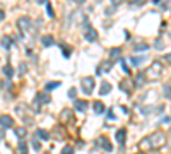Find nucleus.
I'll return each instance as SVG.
<instances>
[{
    "label": "nucleus",
    "instance_id": "obj_1",
    "mask_svg": "<svg viewBox=\"0 0 171 154\" xmlns=\"http://www.w3.org/2000/svg\"><path fill=\"white\" fill-rule=\"evenodd\" d=\"M163 146H166V134L161 132V130L151 134V135H147V137H144L139 142V149L140 151H144V152L145 151L159 149V147H163Z\"/></svg>",
    "mask_w": 171,
    "mask_h": 154
},
{
    "label": "nucleus",
    "instance_id": "obj_2",
    "mask_svg": "<svg viewBox=\"0 0 171 154\" xmlns=\"http://www.w3.org/2000/svg\"><path fill=\"white\" fill-rule=\"evenodd\" d=\"M161 74H163V64L161 62H152V64L147 67V70L144 72L145 75V80H149V82H152V80H157L161 77Z\"/></svg>",
    "mask_w": 171,
    "mask_h": 154
},
{
    "label": "nucleus",
    "instance_id": "obj_3",
    "mask_svg": "<svg viewBox=\"0 0 171 154\" xmlns=\"http://www.w3.org/2000/svg\"><path fill=\"white\" fill-rule=\"evenodd\" d=\"M80 84H82L84 94H92V91H94V77H82Z\"/></svg>",
    "mask_w": 171,
    "mask_h": 154
},
{
    "label": "nucleus",
    "instance_id": "obj_4",
    "mask_svg": "<svg viewBox=\"0 0 171 154\" xmlns=\"http://www.w3.org/2000/svg\"><path fill=\"white\" fill-rule=\"evenodd\" d=\"M31 17H27V16H21L19 19H17V26H19V29H22V31H29L31 29Z\"/></svg>",
    "mask_w": 171,
    "mask_h": 154
},
{
    "label": "nucleus",
    "instance_id": "obj_5",
    "mask_svg": "<svg viewBox=\"0 0 171 154\" xmlns=\"http://www.w3.org/2000/svg\"><path fill=\"white\" fill-rule=\"evenodd\" d=\"M60 120L62 123H75V117H74V112H70V110H64L62 115H60Z\"/></svg>",
    "mask_w": 171,
    "mask_h": 154
},
{
    "label": "nucleus",
    "instance_id": "obj_6",
    "mask_svg": "<svg viewBox=\"0 0 171 154\" xmlns=\"http://www.w3.org/2000/svg\"><path fill=\"white\" fill-rule=\"evenodd\" d=\"M111 69H113V62H111V60H103L101 64H99V67H98L96 74L101 75L103 72H110Z\"/></svg>",
    "mask_w": 171,
    "mask_h": 154
},
{
    "label": "nucleus",
    "instance_id": "obj_7",
    "mask_svg": "<svg viewBox=\"0 0 171 154\" xmlns=\"http://www.w3.org/2000/svg\"><path fill=\"white\" fill-rule=\"evenodd\" d=\"M98 146H99V147L101 149H104V151H106V152H111V149H113V146H111V142H110V140H108L106 137H98Z\"/></svg>",
    "mask_w": 171,
    "mask_h": 154
},
{
    "label": "nucleus",
    "instance_id": "obj_8",
    "mask_svg": "<svg viewBox=\"0 0 171 154\" xmlns=\"http://www.w3.org/2000/svg\"><path fill=\"white\" fill-rule=\"evenodd\" d=\"M84 36H86V39H87L89 43H94L98 39V33H96L94 27L89 26V27H86V34H84Z\"/></svg>",
    "mask_w": 171,
    "mask_h": 154
},
{
    "label": "nucleus",
    "instance_id": "obj_9",
    "mask_svg": "<svg viewBox=\"0 0 171 154\" xmlns=\"http://www.w3.org/2000/svg\"><path fill=\"white\" fill-rule=\"evenodd\" d=\"M0 123H2V130L11 128L12 125H14V122H12V118L9 117V115H2V117H0Z\"/></svg>",
    "mask_w": 171,
    "mask_h": 154
},
{
    "label": "nucleus",
    "instance_id": "obj_10",
    "mask_svg": "<svg viewBox=\"0 0 171 154\" xmlns=\"http://www.w3.org/2000/svg\"><path fill=\"white\" fill-rule=\"evenodd\" d=\"M26 110H27V106H26V105H17V106H16L17 115H19V117H21L22 120H24V122H29L31 118H27V117H26Z\"/></svg>",
    "mask_w": 171,
    "mask_h": 154
},
{
    "label": "nucleus",
    "instance_id": "obj_11",
    "mask_svg": "<svg viewBox=\"0 0 171 154\" xmlns=\"http://www.w3.org/2000/svg\"><path fill=\"white\" fill-rule=\"evenodd\" d=\"M87 101H82V99H75L74 101V108H75V112H86L87 110Z\"/></svg>",
    "mask_w": 171,
    "mask_h": 154
},
{
    "label": "nucleus",
    "instance_id": "obj_12",
    "mask_svg": "<svg viewBox=\"0 0 171 154\" xmlns=\"http://www.w3.org/2000/svg\"><path fill=\"white\" fill-rule=\"evenodd\" d=\"M92 110H94V113H98V115H103L106 108H104V105H103L101 101H94V103H92Z\"/></svg>",
    "mask_w": 171,
    "mask_h": 154
},
{
    "label": "nucleus",
    "instance_id": "obj_13",
    "mask_svg": "<svg viewBox=\"0 0 171 154\" xmlns=\"http://www.w3.org/2000/svg\"><path fill=\"white\" fill-rule=\"evenodd\" d=\"M110 93H111V84L104 80V82L101 84V87H99V94H101V96H106V94H110Z\"/></svg>",
    "mask_w": 171,
    "mask_h": 154
},
{
    "label": "nucleus",
    "instance_id": "obj_14",
    "mask_svg": "<svg viewBox=\"0 0 171 154\" xmlns=\"http://www.w3.org/2000/svg\"><path fill=\"white\" fill-rule=\"evenodd\" d=\"M36 103H38V105L50 103V94H46V93H39V94L36 96Z\"/></svg>",
    "mask_w": 171,
    "mask_h": 154
},
{
    "label": "nucleus",
    "instance_id": "obj_15",
    "mask_svg": "<svg viewBox=\"0 0 171 154\" xmlns=\"http://www.w3.org/2000/svg\"><path fill=\"white\" fill-rule=\"evenodd\" d=\"M125 137H127V130L125 128H120V130H117V140L120 146H123L125 144Z\"/></svg>",
    "mask_w": 171,
    "mask_h": 154
},
{
    "label": "nucleus",
    "instance_id": "obj_16",
    "mask_svg": "<svg viewBox=\"0 0 171 154\" xmlns=\"http://www.w3.org/2000/svg\"><path fill=\"white\" fill-rule=\"evenodd\" d=\"M147 50H149V45L144 41H139L134 45V52H147Z\"/></svg>",
    "mask_w": 171,
    "mask_h": 154
},
{
    "label": "nucleus",
    "instance_id": "obj_17",
    "mask_svg": "<svg viewBox=\"0 0 171 154\" xmlns=\"http://www.w3.org/2000/svg\"><path fill=\"white\" fill-rule=\"evenodd\" d=\"M144 80H145V75H144V72H142V74H137V75H135V80H134L135 87H142V84H144Z\"/></svg>",
    "mask_w": 171,
    "mask_h": 154
},
{
    "label": "nucleus",
    "instance_id": "obj_18",
    "mask_svg": "<svg viewBox=\"0 0 171 154\" xmlns=\"http://www.w3.org/2000/svg\"><path fill=\"white\" fill-rule=\"evenodd\" d=\"M41 43H43V46H51V45L55 43V39H53V36L46 34V36H43V38H41Z\"/></svg>",
    "mask_w": 171,
    "mask_h": 154
},
{
    "label": "nucleus",
    "instance_id": "obj_19",
    "mask_svg": "<svg viewBox=\"0 0 171 154\" xmlns=\"http://www.w3.org/2000/svg\"><path fill=\"white\" fill-rule=\"evenodd\" d=\"M36 135L41 139V140H48V139H50V134L46 132L45 128H38V130H36Z\"/></svg>",
    "mask_w": 171,
    "mask_h": 154
},
{
    "label": "nucleus",
    "instance_id": "obj_20",
    "mask_svg": "<svg viewBox=\"0 0 171 154\" xmlns=\"http://www.w3.org/2000/svg\"><path fill=\"white\" fill-rule=\"evenodd\" d=\"M163 91H164V98L171 99V82H166V84L163 86Z\"/></svg>",
    "mask_w": 171,
    "mask_h": 154
},
{
    "label": "nucleus",
    "instance_id": "obj_21",
    "mask_svg": "<svg viewBox=\"0 0 171 154\" xmlns=\"http://www.w3.org/2000/svg\"><path fill=\"white\" fill-rule=\"evenodd\" d=\"M58 86H60V82H58V80H51V82H46L45 89H46V91H51V89H57Z\"/></svg>",
    "mask_w": 171,
    "mask_h": 154
},
{
    "label": "nucleus",
    "instance_id": "obj_22",
    "mask_svg": "<svg viewBox=\"0 0 171 154\" xmlns=\"http://www.w3.org/2000/svg\"><path fill=\"white\" fill-rule=\"evenodd\" d=\"M2 48H4V50H9V48H11V38L2 36Z\"/></svg>",
    "mask_w": 171,
    "mask_h": 154
},
{
    "label": "nucleus",
    "instance_id": "obj_23",
    "mask_svg": "<svg viewBox=\"0 0 171 154\" xmlns=\"http://www.w3.org/2000/svg\"><path fill=\"white\" fill-rule=\"evenodd\" d=\"M2 72H4V75H7V77H12V74H14V70H12L11 65H4Z\"/></svg>",
    "mask_w": 171,
    "mask_h": 154
},
{
    "label": "nucleus",
    "instance_id": "obj_24",
    "mask_svg": "<svg viewBox=\"0 0 171 154\" xmlns=\"http://www.w3.org/2000/svg\"><path fill=\"white\" fill-rule=\"evenodd\" d=\"M60 50L64 52V57H65V58H69V57H70V48H69V46H65V45H60Z\"/></svg>",
    "mask_w": 171,
    "mask_h": 154
},
{
    "label": "nucleus",
    "instance_id": "obj_25",
    "mask_svg": "<svg viewBox=\"0 0 171 154\" xmlns=\"http://www.w3.org/2000/svg\"><path fill=\"white\" fill-rule=\"evenodd\" d=\"M144 58H145V57H132V58H130V62H132L134 65H140Z\"/></svg>",
    "mask_w": 171,
    "mask_h": 154
},
{
    "label": "nucleus",
    "instance_id": "obj_26",
    "mask_svg": "<svg viewBox=\"0 0 171 154\" xmlns=\"http://www.w3.org/2000/svg\"><path fill=\"white\" fill-rule=\"evenodd\" d=\"M60 154H74V147H72V146H65Z\"/></svg>",
    "mask_w": 171,
    "mask_h": 154
},
{
    "label": "nucleus",
    "instance_id": "obj_27",
    "mask_svg": "<svg viewBox=\"0 0 171 154\" xmlns=\"http://www.w3.org/2000/svg\"><path fill=\"white\" fill-rule=\"evenodd\" d=\"M17 152H19V154H27V149H26V144H24V142L19 144V149H17Z\"/></svg>",
    "mask_w": 171,
    "mask_h": 154
},
{
    "label": "nucleus",
    "instance_id": "obj_28",
    "mask_svg": "<svg viewBox=\"0 0 171 154\" xmlns=\"http://www.w3.org/2000/svg\"><path fill=\"white\" fill-rule=\"evenodd\" d=\"M120 53H122V48H111V50H110V55H111V57H118Z\"/></svg>",
    "mask_w": 171,
    "mask_h": 154
},
{
    "label": "nucleus",
    "instance_id": "obj_29",
    "mask_svg": "<svg viewBox=\"0 0 171 154\" xmlns=\"http://www.w3.org/2000/svg\"><path fill=\"white\" fill-rule=\"evenodd\" d=\"M75 96H77V89H75V87H70L69 89V98L75 101Z\"/></svg>",
    "mask_w": 171,
    "mask_h": 154
},
{
    "label": "nucleus",
    "instance_id": "obj_30",
    "mask_svg": "<svg viewBox=\"0 0 171 154\" xmlns=\"http://www.w3.org/2000/svg\"><path fill=\"white\" fill-rule=\"evenodd\" d=\"M46 12H48V17H55V14H53V7H51V4H46Z\"/></svg>",
    "mask_w": 171,
    "mask_h": 154
},
{
    "label": "nucleus",
    "instance_id": "obj_31",
    "mask_svg": "<svg viewBox=\"0 0 171 154\" xmlns=\"http://www.w3.org/2000/svg\"><path fill=\"white\" fill-rule=\"evenodd\" d=\"M16 134L19 135V137H24V135H26V128H24V127H19V128H16Z\"/></svg>",
    "mask_w": 171,
    "mask_h": 154
},
{
    "label": "nucleus",
    "instance_id": "obj_32",
    "mask_svg": "<svg viewBox=\"0 0 171 154\" xmlns=\"http://www.w3.org/2000/svg\"><path fill=\"white\" fill-rule=\"evenodd\" d=\"M31 146H33L34 149H36V151H39V149H41V144H39V140H38V139H33Z\"/></svg>",
    "mask_w": 171,
    "mask_h": 154
},
{
    "label": "nucleus",
    "instance_id": "obj_33",
    "mask_svg": "<svg viewBox=\"0 0 171 154\" xmlns=\"http://www.w3.org/2000/svg\"><path fill=\"white\" fill-rule=\"evenodd\" d=\"M163 62L168 64V65H171V53H166L164 57H163Z\"/></svg>",
    "mask_w": 171,
    "mask_h": 154
},
{
    "label": "nucleus",
    "instance_id": "obj_34",
    "mask_svg": "<svg viewBox=\"0 0 171 154\" xmlns=\"http://www.w3.org/2000/svg\"><path fill=\"white\" fill-rule=\"evenodd\" d=\"M122 69H123V72H125V74H130V70H128L127 64H125V60H122Z\"/></svg>",
    "mask_w": 171,
    "mask_h": 154
},
{
    "label": "nucleus",
    "instance_id": "obj_35",
    "mask_svg": "<svg viewBox=\"0 0 171 154\" xmlns=\"http://www.w3.org/2000/svg\"><path fill=\"white\" fill-rule=\"evenodd\" d=\"M163 46H164V43L161 41V39H159V41H156V48H157V50H161Z\"/></svg>",
    "mask_w": 171,
    "mask_h": 154
},
{
    "label": "nucleus",
    "instance_id": "obj_36",
    "mask_svg": "<svg viewBox=\"0 0 171 154\" xmlns=\"http://www.w3.org/2000/svg\"><path fill=\"white\" fill-rule=\"evenodd\" d=\"M0 19H2V21L5 19V12H4V11H0Z\"/></svg>",
    "mask_w": 171,
    "mask_h": 154
},
{
    "label": "nucleus",
    "instance_id": "obj_37",
    "mask_svg": "<svg viewBox=\"0 0 171 154\" xmlns=\"http://www.w3.org/2000/svg\"><path fill=\"white\" fill-rule=\"evenodd\" d=\"M169 135H171V127H169Z\"/></svg>",
    "mask_w": 171,
    "mask_h": 154
}]
</instances>
